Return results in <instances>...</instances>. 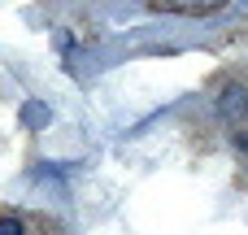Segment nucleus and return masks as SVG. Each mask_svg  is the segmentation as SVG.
I'll use <instances>...</instances> for the list:
<instances>
[{
	"label": "nucleus",
	"mask_w": 248,
	"mask_h": 235,
	"mask_svg": "<svg viewBox=\"0 0 248 235\" xmlns=\"http://www.w3.org/2000/svg\"><path fill=\"white\" fill-rule=\"evenodd\" d=\"M170 9H183V13H214V9H222L227 0H166Z\"/></svg>",
	"instance_id": "2"
},
{
	"label": "nucleus",
	"mask_w": 248,
	"mask_h": 235,
	"mask_svg": "<svg viewBox=\"0 0 248 235\" xmlns=\"http://www.w3.org/2000/svg\"><path fill=\"white\" fill-rule=\"evenodd\" d=\"M244 105H248L244 92H240V87H227V92H222V100H218V113L231 122V118H240V113H244Z\"/></svg>",
	"instance_id": "1"
},
{
	"label": "nucleus",
	"mask_w": 248,
	"mask_h": 235,
	"mask_svg": "<svg viewBox=\"0 0 248 235\" xmlns=\"http://www.w3.org/2000/svg\"><path fill=\"white\" fill-rule=\"evenodd\" d=\"M0 235H22V222L17 218H0Z\"/></svg>",
	"instance_id": "4"
},
{
	"label": "nucleus",
	"mask_w": 248,
	"mask_h": 235,
	"mask_svg": "<svg viewBox=\"0 0 248 235\" xmlns=\"http://www.w3.org/2000/svg\"><path fill=\"white\" fill-rule=\"evenodd\" d=\"M26 122H31V126H44V122H48V118H44V105H26Z\"/></svg>",
	"instance_id": "3"
}]
</instances>
